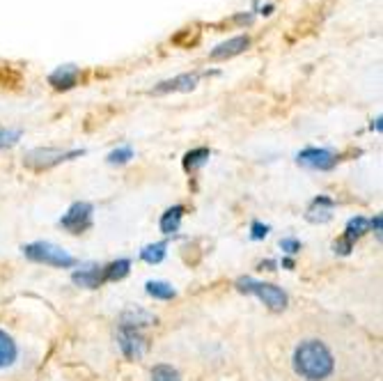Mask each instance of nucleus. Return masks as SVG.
I'll return each instance as SVG.
<instances>
[{
    "label": "nucleus",
    "mask_w": 383,
    "mask_h": 381,
    "mask_svg": "<svg viewBox=\"0 0 383 381\" xmlns=\"http://www.w3.org/2000/svg\"><path fill=\"white\" fill-rule=\"evenodd\" d=\"M202 74L200 72H186V74H179V76L170 78V80H163V83L154 85L152 87V94H170V92H188L193 90V87L200 83Z\"/></svg>",
    "instance_id": "0eeeda50"
},
{
    "label": "nucleus",
    "mask_w": 383,
    "mask_h": 381,
    "mask_svg": "<svg viewBox=\"0 0 383 381\" xmlns=\"http://www.w3.org/2000/svg\"><path fill=\"white\" fill-rule=\"evenodd\" d=\"M83 149H72V152H63V149H53V147H39L32 149V152L25 154V166L32 170H49L53 166L63 161H69L74 156H80Z\"/></svg>",
    "instance_id": "20e7f679"
},
{
    "label": "nucleus",
    "mask_w": 383,
    "mask_h": 381,
    "mask_svg": "<svg viewBox=\"0 0 383 381\" xmlns=\"http://www.w3.org/2000/svg\"><path fill=\"white\" fill-rule=\"evenodd\" d=\"M118 340H120V347H122V351H124V356L140 358L142 353H145L147 345H145V338L140 336V331L129 329V326H120Z\"/></svg>",
    "instance_id": "6e6552de"
},
{
    "label": "nucleus",
    "mask_w": 383,
    "mask_h": 381,
    "mask_svg": "<svg viewBox=\"0 0 383 381\" xmlns=\"http://www.w3.org/2000/svg\"><path fill=\"white\" fill-rule=\"evenodd\" d=\"M365 232H369V221L362 219V216H355V219L349 221V226L344 230V239L353 243L355 239H360Z\"/></svg>",
    "instance_id": "dca6fc26"
},
{
    "label": "nucleus",
    "mask_w": 383,
    "mask_h": 381,
    "mask_svg": "<svg viewBox=\"0 0 383 381\" xmlns=\"http://www.w3.org/2000/svg\"><path fill=\"white\" fill-rule=\"evenodd\" d=\"M248 46H250V37L248 35H237V37L228 39V42L218 44L216 49L209 53V58L211 60H228V58L239 56V53H243Z\"/></svg>",
    "instance_id": "1a4fd4ad"
},
{
    "label": "nucleus",
    "mask_w": 383,
    "mask_h": 381,
    "mask_svg": "<svg viewBox=\"0 0 383 381\" xmlns=\"http://www.w3.org/2000/svg\"><path fill=\"white\" fill-rule=\"evenodd\" d=\"M129 269H131V262L129 260H118L113 264H108V267H104V281H122Z\"/></svg>",
    "instance_id": "6ab92c4d"
},
{
    "label": "nucleus",
    "mask_w": 383,
    "mask_h": 381,
    "mask_svg": "<svg viewBox=\"0 0 383 381\" xmlns=\"http://www.w3.org/2000/svg\"><path fill=\"white\" fill-rule=\"evenodd\" d=\"M78 78H80V69L76 65H63L56 72L49 74V83L56 90H69V87L78 83Z\"/></svg>",
    "instance_id": "9d476101"
},
{
    "label": "nucleus",
    "mask_w": 383,
    "mask_h": 381,
    "mask_svg": "<svg viewBox=\"0 0 383 381\" xmlns=\"http://www.w3.org/2000/svg\"><path fill=\"white\" fill-rule=\"evenodd\" d=\"M237 287L245 292V294L257 296L259 301L264 305H269L273 312H280L287 308V294L271 283H259V281H252V278H239Z\"/></svg>",
    "instance_id": "7ed1b4c3"
},
{
    "label": "nucleus",
    "mask_w": 383,
    "mask_h": 381,
    "mask_svg": "<svg viewBox=\"0 0 383 381\" xmlns=\"http://www.w3.org/2000/svg\"><path fill=\"white\" fill-rule=\"evenodd\" d=\"M60 226L72 235L85 232V230L92 226V205L90 202H74L69 207V212L60 219Z\"/></svg>",
    "instance_id": "39448f33"
},
{
    "label": "nucleus",
    "mask_w": 383,
    "mask_h": 381,
    "mask_svg": "<svg viewBox=\"0 0 383 381\" xmlns=\"http://www.w3.org/2000/svg\"><path fill=\"white\" fill-rule=\"evenodd\" d=\"M331 207H333V200L331 198H317L312 202L310 212H307V221L317 223V221H328L331 219Z\"/></svg>",
    "instance_id": "2eb2a0df"
},
{
    "label": "nucleus",
    "mask_w": 383,
    "mask_h": 381,
    "mask_svg": "<svg viewBox=\"0 0 383 381\" xmlns=\"http://www.w3.org/2000/svg\"><path fill=\"white\" fill-rule=\"evenodd\" d=\"M152 381H182V379L173 365H156L152 370Z\"/></svg>",
    "instance_id": "412c9836"
},
{
    "label": "nucleus",
    "mask_w": 383,
    "mask_h": 381,
    "mask_svg": "<svg viewBox=\"0 0 383 381\" xmlns=\"http://www.w3.org/2000/svg\"><path fill=\"white\" fill-rule=\"evenodd\" d=\"M294 370L305 381H324L335 370V358L321 340H305L294 351Z\"/></svg>",
    "instance_id": "f257e3e1"
},
{
    "label": "nucleus",
    "mask_w": 383,
    "mask_h": 381,
    "mask_svg": "<svg viewBox=\"0 0 383 381\" xmlns=\"http://www.w3.org/2000/svg\"><path fill=\"white\" fill-rule=\"evenodd\" d=\"M166 243L159 241V243H149V246H145L140 250V257L145 260L147 264H156V262H161L163 257H166Z\"/></svg>",
    "instance_id": "aec40b11"
},
{
    "label": "nucleus",
    "mask_w": 383,
    "mask_h": 381,
    "mask_svg": "<svg viewBox=\"0 0 383 381\" xmlns=\"http://www.w3.org/2000/svg\"><path fill=\"white\" fill-rule=\"evenodd\" d=\"M252 239H264V237L266 235H269V228H266V226H262V223H252Z\"/></svg>",
    "instance_id": "a878e982"
},
{
    "label": "nucleus",
    "mask_w": 383,
    "mask_h": 381,
    "mask_svg": "<svg viewBox=\"0 0 383 381\" xmlns=\"http://www.w3.org/2000/svg\"><path fill=\"white\" fill-rule=\"evenodd\" d=\"M209 161V149L207 147H197V149H190V152L184 156V168L186 170H197L200 166Z\"/></svg>",
    "instance_id": "a211bd4d"
},
{
    "label": "nucleus",
    "mask_w": 383,
    "mask_h": 381,
    "mask_svg": "<svg viewBox=\"0 0 383 381\" xmlns=\"http://www.w3.org/2000/svg\"><path fill=\"white\" fill-rule=\"evenodd\" d=\"M374 129H376V131H381V118H376V120L372 122V131H374Z\"/></svg>",
    "instance_id": "c85d7f7f"
},
{
    "label": "nucleus",
    "mask_w": 383,
    "mask_h": 381,
    "mask_svg": "<svg viewBox=\"0 0 383 381\" xmlns=\"http://www.w3.org/2000/svg\"><path fill=\"white\" fill-rule=\"evenodd\" d=\"M23 255L32 262H42V264H51V267H63V269H69L76 264V257L49 241L28 243V246H23Z\"/></svg>",
    "instance_id": "f03ea898"
},
{
    "label": "nucleus",
    "mask_w": 383,
    "mask_h": 381,
    "mask_svg": "<svg viewBox=\"0 0 383 381\" xmlns=\"http://www.w3.org/2000/svg\"><path fill=\"white\" fill-rule=\"evenodd\" d=\"M351 248H353V243H351V241H347L344 237H342V239H338V241L333 243V250H335V253H338V255H349V253H351Z\"/></svg>",
    "instance_id": "b1692460"
},
{
    "label": "nucleus",
    "mask_w": 383,
    "mask_h": 381,
    "mask_svg": "<svg viewBox=\"0 0 383 381\" xmlns=\"http://www.w3.org/2000/svg\"><path fill=\"white\" fill-rule=\"evenodd\" d=\"M283 267H287V269H294V262L289 260V257H287V260H283Z\"/></svg>",
    "instance_id": "c756f323"
},
{
    "label": "nucleus",
    "mask_w": 383,
    "mask_h": 381,
    "mask_svg": "<svg viewBox=\"0 0 383 381\" xmlns=\"http://www.w3.org/2000/svg\"><path fill=\"white\" fill-rule=\"evenodd\" d=\"M252 19H255V14H252V12H248V14H237V17H234V21H237V23H245V25H248V23H252Z\"/></svg>",
    "instance_id": "cd10ccee"
},
{
    "label": "nucleus",
    "mask_w": 383,
    "mask_h": 381,
    "mask_svg": "<svg viewBox=\"0 0 383 381\" xmlns=\"http://www.w3.org/2000/svg\"><path fill=\"white\" fill-rule=\"evenodd\" d=\"M182 216H184V207L182 205L170 207L168 212L161 216V232L163 235L177 232V230H179V223H182Z\"/></svg>",
    "instance_id": "ddd939ff"
},
{
    "label": "nucleus",
    "mask_w": 383,
    "mask_h": 381,
    "mask_svg": "<svg viewBox=\"0 0 383 381\" xmlns=\"http://www.w3.org/2000/svg\"><path fill=\"white\" fill-rule=\"evenodd\" d=\"M21 135H23L21 129H0V149L17 145L21 140Z\"/></svg>",
    "instance_id": "4be33fe9"
},
{
    "label": "nucleus",
    "mask_w": 383,
    "mask_h": 381,
    "mask_svg": "<svg viewBox=\"0 0 383 381\" xmlns=\"http://www.w3.org/2000/svg\"><path fill=\"white\" fill-rule=\"evenodd\" d=\"M280 248L287 250L289 255H294V253H298V250H300V241L298 239H283V241H280Z\"/></svg>",
    "instance_id": "393cba45"
},
{
    "label": "nucleus",
    "mask_w": 383,
    "mask_h": 381,
    "mask_svg": "<svg viewBox=\"0 0 383 381\" xmlns=\"http://www.w3.org/2000/svg\"><path fill=\"white\" fill-rule=\"evenodd\" d=\"M154 322H156V317L142 308H129L124 315H122V326H129V329H135V331H140L142 326H149Z\"/></svg>",
    "instance_id": "f8f14e48"
},
{
    "label": "nucleus",
    "mask_w": 383,
    "mask_h": 381,
    "mask_svg": "<svg viewBox=\"0 0 383 381\" xmlns=\"http://www.w3.org/2000/svg\"><path fill=\"white\" fill-rule=\"evenodd\" d=\"M145 287H147V294H149V296L161 298V301H170V298H175V296H177V292H175L173 285L161 283V281H152V283H147Z\"/></svg>",
    "instance_id": "f3484780"
},
{
    "label": "nucleus",
    "mask_w": 383,
    "mask_h": 381,
    "mask_svg": "<svg viewBox=\"0 0 383 381\" xmlns=\"http://www.w3.org/2000/svg\"><path fill=\"white\" fill-rule=\"evenodd\" d=\"M296 161L300 163V166L305 168H312V170H331L335 163H338V159H335V154L331 152V149H319V147H307L303 149Z\"/></svg>",
    "instance_id": "423d86ee"
},
{
    "label": "nucleus",
    "mask_w": 383,
    "mask_h": 381,
    "mask_svg": "<svg viewBox=\"0 0 383 381\" xmlns=\"http://www.w3.org/2000/svg\"><path fill=\"white\" fill-rule=\"evenodd\" d=\"M17 353H19L17 342L5 331H0V367H8L14 363Z\"/></svg>",
    "instance_id": "4468645a"
},
{
    "label": "nucleus",
    "mask_w": 383,
    "mask_h": 381,
    "mask_svg": "<svg viewBox=\"0 0 383 381\" xmlns=\"http://www.w3.org/2000/svg\"><path fill=\"white\" fill-rule=\"evenodd\" d=\"M72 281L80 285V287L94 290V287H99L101 283H106L104 281V267H85L80 271H74Z\"/></svg>",
    "instance_id": "9b49d317"
},
{
    "label": "nucleus",
    "mask_w": 383,
    "mask_h": 381,
    "mask_svg": "<svg viewBox=\"0 0 383 381\" xmlns=\"http://www.w3.org/2000/svg\"><path fill=\"white\" fill-rule=\"evenodd\" d=\"M369 230H374L376 237L381 239V216H374V219L369 221Z\"/></svg>",
    "instance_id": "bb28decb"
},
{
    "label": "nucleus",
    "mask_w": 383,
    "mask_h": 381,
    "mask_svg": "<svg viewBox=\"0 0 383 381\" xmlns=\"http://www.w3.org/2000/svg\"><path fill=\"white\" fill-rule=\"evenodd\" d=\"M131 159H133V149L129 145H122L108 154V163H129Z\"/></svg>",
    "instance_id": "5701e85b"
}]
</instances>
